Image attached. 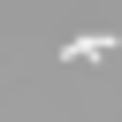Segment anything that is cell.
<instances>
[{
	"label": "cell",
	"mask_w": 122,
	"mask_h": 122,
	"mask_svg": "<svg viewBox=\"0 0 122 122\" xmlns=\"http://www.w3.org/2000/svg\"><path fill=\"white\" fill-rule=\"evenodd\" d=\"M99 53H114V38H107V30H92V38H69V46H61V61H99Z\"/></svg>",
	"instance_id": "cell-1"
}]
</instances>
